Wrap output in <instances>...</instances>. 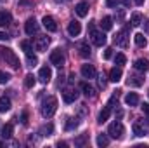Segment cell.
Instances as JSON below:
<instances>
[{
    "label": "cell",
    "mask_w": 149,
    "mask_h": 148,
    "mask_svg": "<svg viewBox=\"0 0 149 148\" xmlns=\"http://www.w3.org/2000/svg\"><path fill=\"white\" fill-rule=\"evenodd\" d=\"M0 59H2L5 65H9L12 70H17V68H19V58H17L16 52H14L12 49H9V47H2V49H0Z\"/></svg>",
    "instance_id": "1"
},
{
    "label": "cell",
    "mask_w": 149,
    "mask_h": 148,
    "mask_svg": "<svg viewBox=\"0 0 149 148\" xmlns=\"http://www.w3.org/2000/svg\"><path fill=\"white\" fill-rule=\"evenodd\" d=\"M56 110H57V99H56L54 96H47V98L42 101V108H40L42 117H43V118H50V117L56 113Z\"/></svg>",
    "instance_id": "2"
},
{
    "label": "cell",
    "mask_w": 149,
    "mask_h": 148,
    "mask_svg": "<svg viewBox=\"0 0 149 148\" xmlns=\"http://www.w3.org/2000/svg\"><path fill=\"white\" fill-rule=\"evenodd\" d=\"M88 35H90V38H92L94 45H97V47H102V45L106 44V35H104L102 32H95L94 23L88 25Z\"/></svg>",
    "instance_id": "3"
},
{
    "label": "cell",
    "mask_w": 149,
    "mask_h": 148,
    "mask_svg": "<svg viewBox=\"0 0 149 148\" xmlns=\"http://www.w3.org/2000/svg\"><path fill=\"white\" fill-rule=\"evenodd\" d=\"M123 132H125V127H123V124H121L120 120L109 124V127H108V134H109L111 138H114V140H120V138L123 136Z\"/></svg>",
    "instance_id": "4"
},
{
    "label": "cell",
    "mask_w": 149,
    "mask_h": 148,
    "mask_svg": "<svg viewBox=\"0 0 149 148\" xmlns=\"http://www.w3.org/2000/svg\"><path fill=\"white\" fill-rule=\"evenodd\" d=\"M134 134L135 136H139V138H142V136H148L149 134V124L148 122H144V120H137V122H134Z\"/></svg>",
    "instance_id": "5"
},
{
    "label": "cell",
    "mask_w": 149,
    "mask_h": 148,
    "mask_svg": "<svg viewBox=\"0 0 149 148\" xmlns=\"http://www.w3.org/2000/svg\"><path fill=\"white\" fill-rule=\"evenodd\" d=\"M50 63H52L54 66H59V68L64 65V54H63L61 49H54V51L50 52Z\"/></svg>",
    "instance_id": "6"
},
{
    "label": "cell",
    "mask_w": 149,
    "mask_h": 148,
    "mask_svg": "<svg viewBox=\"0 0 149 148\" xmlns=\"http://www.w3.org/2000/svg\"><path fill=\"white\" fill-rule=\"evenodd\" d=\"M76 98H78V91H76L74 87H66V89L63 91V99H64V103H73V101H76Z\"/></svg>",
    "instance_id": "7"
},
{
    "label": "cell",
    "mask_w": 149,
    "mask_h": 148,
    "mask_svg": "<svg viewBox=\"0 0 149 148\" xmlns=\"http://www.w3.org/2000/svg\"><path fill=\"white\" fill-rule=\"evenodd\" d=\"M42 25H43V28L47 32H57V23H56V19L52 16H43Z\"/></svg>",
    "instance_id": "8"
},
{
    "label": "cell",
    "mask_w": 149,
    "mask_h": 148,
    "mask_svg": "<svg viewBox=\"0 0 149 148\" xmlns=\"http://www.w3.org/2000/svg\"><path fill=\"white\" fill-rule=\"evenodd\" d=\"M50 78H52V70H50L49 66H42L40 72H38V80H40L42 84H49Z\"/></svg>",
    "instance_id": "9"
},
{
    "label": "cell",
    "mask_w": 149,
    "mask_h": 148,
    "mask_svg": "<svg viewBox=\"0 0 149 148\" xmlns=\"http://www.w3.org/2000/svg\"><path fill=\"white\" fill-rule=\"evenodd\" d=\"M24 32L28 33V35H35L38 33V23L35 18H30L26 23H24Z\"/></svg>",
    "instance_id": "10"
},
{
    "label": "cell",
    "mask_w": 149,
    "mask_h": 148,
    "mask_svg": "<svg viewBox=\"0 0 149 148\" xmlns=\"http://www.w3.org/2000/svg\"><path fill=\"white\" fill-rule=\"evenodd\" d=\"M49 44H50V38L49 37H37V40H35V49H37L38 52H43V51H47Z\"/></svg>",
    "instance_id": "11"
},
{
    "label": "cell",
    "mask_w": 149,
    "mask_h": 148,
    "mask_svg": "<svg viewBox=\"0 0 149 148\" xmlns=\"http://www.w3.org/2000/svg\"><path fill=\"white\" fill-rule=\"evenodd\" d=\"M81 75L85 78H95L97 77V72L92 65H81Z\"/></svg>",
    "instance_id": "12"
},
{
    "label": "cell",
    "mask_w": 149,
    "mask_h": 148,
    "mask_svg": "<svg viewBox=\"0 0 149 148\" xmlns=\"http://www.w3.org/2000/svg\"><path fill=\"white\" fill-rule=\"evenodd\" d=\"M80 32H81V25L78 23V21H71L70 25H68V33L71 35V37H78L80 35Z\"/></svg>",
    "instance_id": "13"
},
{
    "label": "cell",
    "mask_w": 149,
    "mask_h": 148,
    "mask_svg": "<svg viewBox=\"0 0 149 148\" xmlns=\"http://www.w3.org/2000/svg\"><path fill=\"white\" fill-rule=\"evenodd\" d=\"M74 12L80 16V18H85L88 14V4L87 2H78L76 7H74Z\"/></svg>",
    "instance_id": "14"
},
{
    "label": "cell",
    "mask_w": 149,
    "mask_h": 148,
    "mask_svg": "<svg viewBox=\"0 0 149 148\" xmlns=\"http://www.w3.org/2000/svg\"><path fill=\"white\" fill-rule=\"evenodd\" d=\"M12 23V14L9 11H0V26H9Z\"/></svg>",
    "instance_id": "15"
},
{
    "label": "cell",
    "mask_w": 149,
    "mask_h": 148,
    "mask_svg": "<svg viewBox=\"0 0 149 148\" xmlns=\"http://www.w3.org/2000/svg\"><path fill=\"white\" fill-rule=\"evenodd\" d=\"M134 68H135L137 72H148L149 70V61L144 59V58H141V59H137V61L134 63Z\"/></svg>",
    "instance_id": "16"
},
{
    "label": "cell",
    "mask_w": 149,
    "mask_h": 148,
    "mask_svg": "<svg viewBox=\"0 0 149 148\" xmlns=\"http://www.w3.org/2000/svg\"><path fill=\"white\" fill-rule=\"evenodd\" d=\"M121 75H123L121 66H114V68H111V72H109V80L111 82H120L121 80Z\"/></svg>",
    "instance_id": "17"
},
{
    "label": "cell",
    "mask_w": 149,
    "mask_h": 148,
    "mask_svg": "<svg viewBox=\"0 0 149 148\" xmlns=\"http://www.w3.org/2000/svg\"><path fill=\"white\" fill-rule=\"evenodd\" d=\"M125 103H127L128 106H137V105H139V96H137L135 92H128V94L125 96Z\"/></svg>",
    "instance_id": "18"
},
{
    "label": "cell",
    "mask_w": 149,
    "mask_h": 148,
    "mask_svg": "<svg viewBox=\"0 0 149 148\" xmlns=\"http://www.w3.org/2000/svg\"><path fill=\"white\" fill-rule=\"evenodd\" d=\"M81 91H83V94H85L87 98H94V96H95V89H94L88 82H83V84H81Z\"/></svg>",
    "instance_id": "19"
},
{
    "label": "cell",
    "mask_w": 149,
    "mask_h": 148,
    "mask_svg": "<svg viewBox=\"0 0 149 148\" xmlns=\"http://www.w3.org/2000/svg\"><path fill=\"white\" fill-rule=\"evenodd\" d=\"M134 42H135L137 47H146V45H148V38L144 37L142 33H135V35H134Z\"/></svg>",
    "instance_id": "20"
},
{
    "label": "cell",
    "mask_w": 149,
    "mask_h": 148,
    "mask_svg": "<svg viewBox=\"0 0 149 148\" xmlns=\"http://www.w3.org/2000/svg\"><path fill=\"white\" fill-rule=\"evenodd\" d=\"M101 28L104 30V32H109L113 28V19L109 18V16H104L102 19H101Z\"/></svg>",
    "instance_id": "21"
},
{
    "label": "cell",
    "mask_w": 149,
    "mask_h": 148,
    "mask_svg": "<svg viewBox=\"0 0 149 148\" xmlns=\"http://www.w3.org/2000/svg\"><path fill=\"white\" fill-rule=\"evenodd\" d=\"M142 78L139 77V75H128V80H127V84L128 85H135V87H139V85H142Z\"/></svg>",
    "instance_id": "22"
},
{
    "label": "cell",
    "mask_w": 149,
    "mask_h": 148,
    "mask_svg": "<svg viewBox=\"0 0 149 148\" xmlns=\"http://www.w3.org/2000/svg\"><path fill=\"white\" fill-rule=\"evenodd\" d=\"M125 35H127V30H121V32H120V33L114 37V44H116V45H121V47H125V45H127Z\"/></svg>",
    "instance_id": "23"
},
{
    "label": "cell",
    "mask_w": 149,
    "mask_h": 148,
    "mask_svg": "<svg viewBox=\"0 0 149 148\" xmlns=\"http://www.w3.org/2000/svg\"><path fill=\"white\" fill-rule=\"evenodd\" d=\"M109 115H111V105L104 106V110L99 113V122H101V124H102V122H106V120L109 118Z\"/></svg>",
    "instance_id": "24"
},
{
    "label": "cell",
    "mask_w": 149,
    "mask_h": 148,
    "mask_svg": "<svg viewBox=\"0 0 149 148\" xmlns=\"http://www.w3.org/2000/svg\"><path fill=\"white\" fill-rule=\"evenodd\" d=\"M9 110H10V99L5 98V96H2L0 98V111L5 113V111H9Z\"/></svg>",
    "instance_id": "25"
},
{
    "label": "cell",
    "mask_w": 149,
    "mask_h": 148,
    "mask_svg": "<svg viewBox=\"0 0 149 148\" xmlns=\"http://www.w3.org/2000/svg\"><path fill=\"white\" fill-rule=\"evenodd\" d=\"M12 132H14L12 124H5V125L2 127V136H3V140H9V138L12 136Z\"/></svg>",
    "instance_id": "26"
},
{
    "label": "cell",
    "mask_w": 149,
    "mask_h": 148,
    "mask_svg": "<svg viewBox=\"0 0 149 148\" xmlns=\"http://www.w3.org/2000/svg\"><path fill=\"white\" fill-rule=\"evenodd\" d=\"M78 49H80V56L81 58H90V47L87 44H80Z\"/></svg>",
    "instance_id": "27"
},
{
    "label": "cell",
    "mask_w": 149,
    "mask_h": 148,
    "mask_svg": "<svg viewBox=\"0 0 149 148\" xmlns=\"http://www.w3.org/2000/svg\"><path fill=\"white\" fill-rule=\"evenodd\" d=\"M132 26H139V25H142V14H139V12H134L132 14Z\"/></svg>",
    "instance_id": "28"
},
{
    "label": "cell",
    "mask_w": 149,
    "mask_h": 148,
    "mask_svg": "<svg viewBox=\"0 0 149 148\" xmlns=\"http://www.w3.org/2000/svg\"><path fill=\"white\" fill-rule=\"evenodd\" d=\"M109 145V138L106 134H99L97 136V147H108Z\"/></svg>",
    "instance_id": "29"
},
{
    "label": "cell",
    "mask_w": 149,
    "mask_h": 148,
    "mask_svg": "<svg viewBox=\"0 0 149 148\" xmlns=\"http://www.w3.org/2000/svg\"><path fill=\"white\" fill-rule=\"evenodd\" d=\"M21 49L24 51V54L33 52V45H31V42H28V40H23V42H21Z\"/></svg>",
    "instance_id": "30"
},
{
    "label": "cell",
    "mask_w": 149,
    "mask_h": 148,
    "mask_svg": "<svg viewBox=\"0 0 149 148\" xmlns=\"http://www.w3.org/2000/svg\"><path fill=\"white\" fill-rule=\"evenodd\" d=\"M35 82H37V80H35V77H33L31 73H28L26 77H24V85H26L28 89H31V87L35 85Z\"/></svg>",
    "instance_id": "31"
},
{
    "label": "cell",
    "mask_w": 149,
    "mask_h": 148,
    "mask_svg": "<svg viewBox=\"0 0 149 148\" xmlns=\"http://www.w3.org/2000/svg\"><path fill=\"white\" fill-rule=\"evenodd\" d=\"M125 63H127V56H125V54H121V52H120V54H116V56H114V65L121 66V65H125Z\"/></svg>",
    "instance_id": "32"
},
{
    "label": "cell",
    "mask_w": 149,
    "mask_h": 148,
    "mask_svg": "<svg viewBox=\"0 0 149 148\" xmlns=\"http://www.w3.org/2000/svg\"><path fill=\"white\" fill-rule=\"evenodd\" d=\"M26 63L30 65V66H35L38 63V59H37V56L33 54V52H30V54H26Z\"/></svg>",
    "instance_id": "33"
},
{
    "label": "cell",
    "mask_w": 149,
    "mask_h": 148,
    "mask_svg": "<svg viewBox=\"0 0 149 148\" xmlns=\"http://www.w3.org/2000/svg\"><path fill=\"white\" fill-rule=\"evenodd\" d=\"M78 125V118H68V122H66V131H71Z\"/></svg>",
    "instance_id": "34"
},
{
    "label": "cell",
    "mask_w": 149,
    "mask_h": 148,
    "mask_svg": "<svg viewBox=\"0 0 149 148\" xmlns=\"http://www.w3.org/2000/svg\"><path fill=\"white\" fill-rule=\"evenodd\" d=\"M9 80H10V75H9V73H5V72H2V70H0V84H7Z\"/></svg>",
    "instance_id": "35"
},
{
    "label": "cell",
    "mask_w": 149,
    "mask_h": 148,
    "mask_svg": "<svg viewBox=\"0 0 149 148\" xmlns=\"http://www.w3.org/2000/svg\"><path fill=\"white\" fill-rule=\"evenodd\" d=\"M42 132H43L42 136H50V132H52V125L49 124L47 127H43V129H42Z\"/></svg>",
    "instance_id": "36"
},
{
    "label": "cell",
    "mask_w": 149,
    "mask_h": 148,
    "mask_svg": "<svg viewBox=\"0 0 149 148\" xmlns=\"http://www.w3.org/2000/svg\"><path fill=\"white\" fill-rule=\"evenodd\" d=\"M141 108H142V113H144V115H146V117L149 118V103H144Z\"/></svg>",
    "instance_id": "37"
},
{
    "label": "cell",
    "mask_w": 149,
    "mask_h": 148,
    "mask_svg": "<svg viewBox=\"0 0 149 148\" xmlns=\"http://www.w3.org/2000/svg\"><path fill=\"white\" fill-rule=\"evenodd\" d=\"M111 56H113V49H111V47H108V49L104 51V59H109Z\"/></svg>",
    "instance_id": "38"
},
{
    "label": "cell",
    "mask_w": 149,
    "mask_h": 148,
    "mask_svg": "<svg viewBox=\"0 0 149 148\" xmlns=\"http://www.w3.org/2000/svg\"><path fill=\"white\" fill-rule=\"evenodd\" d=\"M120 4V0H106V5L108 7H116Z\"/></svg>",
    "instance_id": "39"
},
{
    "label": "cell",
    "mask_w": 149,
    "mask_h": 148,
    "mask_svg": "<svg viewBox=\"0 0 149 148\" xmlns=\"http://www.w3.org/2000/svg\"><path fill=\"white\" fill-rule=\"evenodd\" d=\"M21 124H23V125L28 124V113H26V111H23V115H21Z\"/></svg>",
    "instance_id": "40"
},
{
    "label": "cell",
    "mask_w": 149,
    "mask_h": 148,
    "mask_svg": "<svg viewBox=\"0 0 149 148\" xmlns=\"http://www.w3.org/2000/svg\"><path fill=\"white\" fill-rule=\"evenodd\" d=\"M99 85H101L102 89L106 87V77H104V75H101V77H99Z\"/></svg>",
    "instance_id": "41"
},
{
    "label": "cell",
    "mask_w": 149,
    "mask_h": 148,
    "mask_svg": "<svg viewBox=\"0 0 149 148\" xmlns=\"http://www.w3.org/2000/svg\"><path fill=\"white\" fill-rule=\"evenodd\" d=\"M85 140H87V134H83V136H81L80 140H76L74 143H76V145H83V143H85Z\"/></svg>",
    "instance_id": "42"
},
{
    "label": "cell",
    "mask_w": 149,
    "mask_h": 148,
    "mask_svg": "<svg viewBox=\"0 0 149 148\" xmlns=\"http://www.w3.org/2000/svg\"><path fill=\"white\" fill-rule=\"evenodd\" d=\"M144 32L149 35V19H146V23H144Z\"/></svg>",
    "instance_id": "43"
},
{
    "label": "cell",
    "mask_w": 149,
    "mask_h": 148,
    "mask_svg": "<svg viewBox=\"0 0 149 148\" xmlns=\"http://www.w3.org/2000/svg\"><path fill=\"white\" fill-rule=\"evenodd\" d=\"M7 38H9V35L5 32H0V40H7Z\"/></svg>",
    "instance_id": "44"
},
{
    "label": "cell",
    "mask_w": 149,
    "mask_h": 148,
    "mask_svg": "<svg viewBox=\"0 0 149 148\" xmlns=\"http://www.w3.org/2000/svg\"><path fill=\"white\" fill-rule=\"evenodd\" d=\"M134 2H135L137 5H142V4H144V0H134Z\"/></svg>",
    "instance_id": "45"
},
{
    "label": "cell",
    "mask_w": 149,
    "mask_h": 148,
    "mask_svg": "<svg viewBox=\"0 0 149 148\" xmlns=\"http://www.w3.org/2000/svg\"><path fill=\"white\" fill-rule=\"evenodd\" d=\"M56 2H59V4H61V2H70V0H56Z\"/></svg>",
    "instance_id": "46"
},
{
    "label": "cell",
    "mask_w": 149,
    "mask_h": 148,
    "mask_svg": "<svg viewBox=\"0 0 149 148\" xmlns=\"http://www.w3.org/2000/svg\"><path fill=\"white\" fill-rule=\"evenodd\" d=\"M148 94H149V92H148Z\"/></svg>",
    "instance_id": "47"
}]
</instances>
